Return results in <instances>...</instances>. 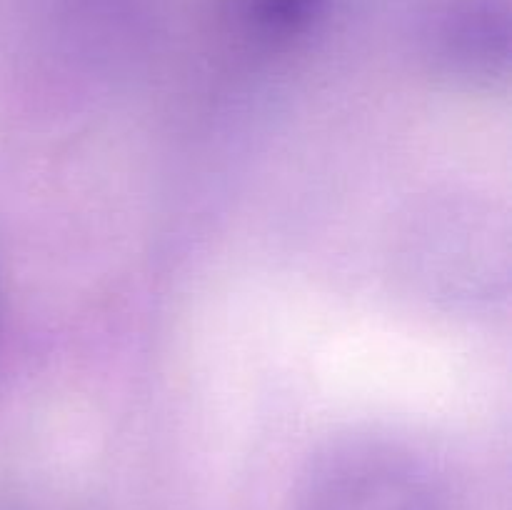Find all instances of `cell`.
Returning a JSON list of instances; mask_svg holds the SVG:
<instances>
[{
  "instance_id": "3",
  "label": "cell",
  "mask_w": 512,
  "mask_h": 510,
  "mask_svg": "<svg viewBox=\"0 0 512 510\" xmlns=\"http://www.w3.org/2000/svg\"><path fill=\"white\" fill-rule=\"evenodd\" d=\"M323 0H223L230 28L248 43L270 48L298 38Z\"/></svg>"
},
{
  "instance_id": "2",
  "label": "cell",
  "mask_w": 512,
  "mask_h": 510,
  "mask_svg": "<svg viewBox=\"0 0 512 510\" xmlns=\"http://www.w3.org/2000/svg\"><path fill=\"white\" fill-rule=\"evenodd\" d=\"M428 53L443 75L490 85L508 73V0H440L428 28Z\"/></svg>"
},
{
  "instance_id": "1",
  "label": "cell",
  "mask_w": 512,
  "mask_h": 510,
  "mask_svg": "<svg viewBox=\"0 0 512 510\" xmlns=\"http://www.w3.org/2000/svg\"><path fill=\"white\" fill-rule=\"evenodd\" d=\"M293 510H440V495L408 448L385 438H350L310 463Z\"/></svg>"
}]
</instances>
